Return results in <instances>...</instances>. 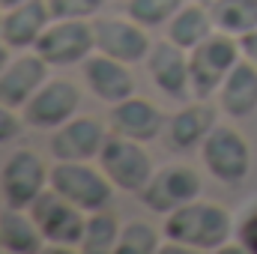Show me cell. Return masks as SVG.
<instances>
[{"instance_id": "f546056e", "label": "cell", "mask_w": 257, "mask_h": 254, "mask_svg": "<svg viewBox=\"0 0 257 254\" xmlns=\"http://www.w3.org/2000/svg\"><path fill=\"white\" fill-rule=\"evenodd\" d=\"M9 57H12V48H9V45H6V42L0 39V72L6 69V63H9Z\"/></svg>"}, {"instance_id": "5b68a950", "label": "cell", "mask_w": 257, "mask_h": 254, "mask_svg": "<svg viewBox=\"0 0 257 254\" xmlns=\"http://www.w3.org/2000/svg\"><path fill=\"white\" fill-rule=\"evenodd\" d=\"M48 180H51V168L45 165V159L36 150H30V147L12 150L0 165V200H3V206L30 209L33 200L48 189Z\"/></svg>"}, {"instance_id": "f1b7e54d", "label": "cell", "mask_w": 257, "mask_h": 254, "mask_svg": "<svg viewBox=\"0 0 257 254\" xmlns=\"http://www.w3.org/2000/svg\"><path fill=\"white\" fill-rule=\"evenodd\" d=\"M239 48H242V57H245L248 63L257 66V30L245 33V36H239Z\"/></svg>"}, {"instance_id": "52a82bcc", "label": "cell", "mask_w": 257, "mask_h": 254, "mask_svg": "<svg viewBox=\"0 0 257 254\" xmlns=\"http://www.w3.org/2000/svg\"><path fill=\"white\" fill-rule=\"evenodd\" d=\"M33 51L51 69L81 66L96 51L93 21H84V18H54L45 27V33L39 36Z\"/></svg>"}, {"instance_id": "ac0fdd59", "label": "cell", "mask_w": 257, "mask_h": 254, "mask_svg": "<svg viewBox=\"0 0 257 254\" xmlns=\"http://www.w3.org/2000/svg\"><path fill=\"white\" fill-rule=\"evenodd\" d=\"M54 21L48 0H27L21 6H12L3 12L0 21V39L12 48V51H27L36 48L39 36L45 33V27Z\"/></svg>"}, {"instance_id": "83f0119b", "label": "cell", "mask_w": 257, "mask_h": 254, "mask_svg": "<svg viewBox=\"0 0 257 254\" xmlns=\"http://www.w3.org/2000/svg\"><path fill=\"white\" fill-rule=\"evenodd\" d=\"M21 129H24L21 111H15V108H9L6 102H0V144H9V141H15Z\"/></svg>"}, {"instance_id": "7c38bea8", "label": "cell", "mask_w": 257, "mask_h": 254, "mask_svg": "<svg viewBox=\"0 0 257 254\" xmlns=\"http://www.w3.org/2000/svg\"><path fill=\"white\" fill-rule=\"evenodd\" d=\"M93 33H96V51L123 60L128 66H138L147 60L153 48V36L144 24H138L128 15H99L93 18Z\"/></svg>"}, {"instance_id": "44dd1931", "label": "cell", "mask_w": 257, "mask_h": 254, "mask_svg": "<svg viewBox=\"0 0 257 254\" xmlns=\"http://www.w3.org/2000/svg\"><path fill=\"white\" fill-rule=\"evenodd\" d=\"M212 33H215V24L209 15V6L197 3V0H186L180 6V12L165 24V39H171L174 45H180L186 51H192L194 45H200Z\"/></svg>"}, {"instance_id": "6da1fadb", "label": "cell", "mask_w": 257, "mask_h": 254, "mask_svg": "<svg viewBox=\"0 0 257 254\" xmlns=\"http://www.w3.org/2000/svg\"><path fill=\"white\" fill-rule=\"evenodd\" d=\"M165 242L162 251L215 254L233 242V212L215 200L197 197L192 203L174 209L162 221Z\"/></svg>"}, {"instance_id": "9c48e42d", "label": "cell", "mask_w": 257, "mask_h": 254, "mask_svg": "<svg viewBox=\"0 0 257 254\" xmlns=\"http://www.w3.org/2000/svg\"><path fill=\"white\" fill-rule=\"evenodd\" d=\"M30 215H33V221L39 224V233H42L45 245L72 248V251L81 248L87 212H84L81 206H75L72 200H66L63 194H57L51 186L33 200Z\"/></svg>"}, {"instance_id": "4fadbf2b", "label": "cell", "mask_w": 257, "mask_h": 254, "mask_svg": "<svg viewBox=\"0 0 257 254\" xmlns=\"http://www.w3.org/2000/svg\"><path fill=\"white\" fill-rule=\"evenodd\" d=\"M150 84L174 99V102H189L192 96V75H189V51L174 45L171 39H153V48L144 60Z\"/></svg>"}, {"instance_id": "9a60e30c", "label": "cell", "mask_w": 257, "mask_h": 254, "mask_svg": "<svg viewBox=\"0 0 257 254\" xmlns=\"http://www.w3.org/2000/svg\"><path fill=\"white\" fill-rule=\"evenodd\" d=\"M81 78H84L87 93L93 99H99L102 105H117L128 96H135L132 66L123 63V60H114L102 51H93L81 63Z\"/></svg>"}, {"instance_id": "1f68e13d", "label": "cell", "mask_w": 257, "mask_h": 254, "mask_svg": "<svg viewBox=\"0 0 257 254\" xmlns=\"http://www.w3.org/2000/svg\"><path fill=\"white\" fill-rule=\"evenodd\" d=\"M197 3H206V6H209V3H212V0H197Z\"/></svg>"}, {"instance_id": "4dcf8cb0", "label": "cell", "mask_w": 257, "mask_h": 254, "mask_svg": "<svg viewBox=\"0 0 257 254\" xmlns=\"http://www.w3.org/2000/svg\"><path fill=\"white\" fill-rule=\"evenodd\" d=\"M21 3H27V0H0V9L6 12V9H12V6H21Z\"/></svg>"}, {"instance_id": "3957f363", "label": "cell", "mask_w": 257, "mask_h": 254, "mask_svg": "<svg viewBox=\"0 0 257 254\" xmlns=\"http://www.w3.org/2000/svg\"><path fill=\"white\" fill-rule=\"evenodd\" d=\"M242 60V48L236 36H227L215 30L200 45L189 51V75H192L194 99H215L218 87L230 75V69Z\"/></svg>"}, {"instance_id": "7402d4cb", "label": "cell", "mask_w": 257, "mask_h": 254, "mask_svg": "<svg viewBox=\"0 0 257 254\" xmlns=\"http://www.w3.org/2000/svg\"><path fill=\"white\" fill-rule=\"evenodd\" d=\"M120 230H123V221H120L111 209L87 212L84 236H81V248H78V251H84V254H114L117 251Z\"/></svg>"}, {"instance_id": "8992f818", "label": "cell", "mask_w": 257, "mask_h": 254, "mask_svg": "<svg viewBox=\"0 0 257 254\" xmlns=\"http://www.w3.org/2000/svg\"><path fill=\"white\" fill-rule=\"evenodd\" d=\"M200 191H203V180H200L197 168L186 165V162H171V165H162L153 171L150 183L138 191V200L153 215H168V212L197 200Z\"/></svg>"}, {"instance_id": "cb8c5ba5", "label": "cell", "mask_w": 257, "mask_h": 254, "mask_svg": "<svg viewBox=\"0 0 257 254\" xmlns=\"http://www.w3.org/2000/svg\"><path fill=\"white\" fill-rule=\"evenodd\" d=\"M162 245H165V230H159L144 218H135L123 224L114 254H156L162 251Z\"/></svg>"}, {"instance_id": "ffe728a7", "label": "cell", "mask_w": 257, "mask_h": 254, "mask_svg": "<svg viewBox=\"0 0 257 254\" xmlns=\"http://www.w3.org/2000/svg\"><path fill=\"white\" fill-rule=\"evenodd\" d=\"M45 248L39 224L33 221L30 209L3 206L0 209V251L9 254H36Z\"/></svg>"}, {"instance_id": "e0dca14e", "label": "cell", "mask_w": 257, "mask_h": 254, "mask_svg": "<svg viewBox=\"0 0 257 254\" xmlns=\"http://www.w3.org/2000/svg\"><path fill=\"white\" fill-rule=\"evenodd\" d=\"M48 72H51V66L45 63L33 48L12 54L6 69L0 72V102L21 111L33 99V93L48 81Z\"/></svg>"}, {"instance_id": "5bb4252c", "label": "cell", "mask_w": 257, "mask_h": 254, "mask_svg": "<svg viewBox=\"0 0 257 254\" xmlns=\"http://www.w3.org/2000/svg\"><path fill=\"white\" fill-rule=\"evenodd\" d=\"M215 126H218V105H212L209 99H192L180 105L174 114H168L162 141L171 153H192L200 150V144Z\"/></svg>"}, {"instance_id": "d6986e66", "label": "cell", "mask_w": 257, "mask_h": 254, "mask_svg": "<svg viewBox=\"0 0 257 254\" xmlns=\"http://www.w3.org/2000/svg\"><path fill=\"white\" fill-rule=\"evenodd\" d=\"M215 105L230 120H245L257 111V66L245 57L230 69L224 84L215 93Z\"/></svg>"}, {"instance_id": "30bf717a", "label": "cell", "mask_w": 257, "mask_h": 254, "mask_svg": "<svg viewBox=\"0 0 257 254\" xmlns=\"http://www.w3.org/2000/svg\"><path fill=\"white\" fill-rule=\"evenodd\" d=\"M75 114H81V87L69 78H48L21 108L24 126L39 132H54Z\"/></svg>"}, {"instance_id": "603a6c76", "label": "cell", "mask_w": 257, "mask_h": 254, "mask_svg": "<svg viewBox=\"0 0 257 254\" xmlns=\"http://www.w3.org/2000/svg\"><path fill=\"white\" fill-rule=\"evenodd\" d=\"M209 15L215 30L236 39L257 30V0H212Z\"/></svg>"}, {"instance_id": "d4e9b609", "label": "cell", "mask_w": 257, "mask_h": 254, "mask_svg": "<svg viewBox=\"0 0 257 254\" xmlns=\"http://www.w3.org/2000/svg\"><path fill=\"white\" fill-rule=\"evenodd\" d=\"M186 0H126V15L147 30H165V24L180 12Z\"/></svg>"}, {"instance_id": "277c9868", "label": "cell", "mask_w": 257, "mask_h": 254, "mask_svg": "<svg viewBox=\"0 0 257 254\" xmlns=\"http://www.w3.org/2000/svg\"><path fill=\"white\" fill-rule=\"evenodd\" d=\"M48 186L75 206H81L84 212L108 209L117 194L114 183L99 168V162H54Z\"/></svg>"}, {"instance_id": "7a4b0ae2", "label": "cell", "mask_w": 257, "mask_h": 254, "mask_svg": "<svg viewBox=\"0 0 257 254\" xmlns=\"http://www.w3.org/2000/svg\"><path fill=\"white\" fill-rule=\"evenodd\" d=\"M200 165L203 171L221 186H242L251 177L254 153L248 138L230 123H218L200 144Z\"/></svg>"}, {"instance_id": "8fae6325", "label": "cell", "mask_w": 257, "mask_h": 254, "mask_svg": "<svg viewBox=\"0 0 257 254\" xmlns=\"http://www.w3.org/2000/svg\"><path fill=\"white\" fill-rule=\"evenodd\" d=\"M111 129L93 114H75L57 126L48 138V153L54 162H96Z\"/></svg>"}, {"instance_id": "4316f807", "label": "cell", "mask_w": 257, "mask_h": 254, "mask_svg": "<svg viewBox=\"0 0 257 254\" xmlns=\"http://www.w3.org/2000/svg\"><path fill=\"white\" fill-rule=\"evenodd\" d=\"M108 0H48V9L54 18H84L93 21L102 15Z\"/></svg>"}, {"instance_id": "d6a6232c", "label": "cell", "mask_w": 257, "mask_h": 254, "mask_svg": "<svg viewBox=\"0 0 257 254\" xmlns=\"http://www.w3.org/2000/svg\"><path fill=\"white\" fill-rule=\"evenodd\" d=\"M0 21H3V9H0Z\"/></svg>"}, {"instance_id": "ba28073f", "label": "cell", "mask_w": 257, "mask_h": 254, "mask_svg": "<svg viewBox=\"0 0 257 254\" xmlns=\"http://www.w3.org/2000/svg\"><path fill=\"white\" fill-rule=\"evenodd\" d=\"M99 168L108 174V180L114 183L117 191H128V194H138L150 183L156 165H153V156L147 153V147L141 141H132L123 135H108L102 153H99Z\"/></svg>"}, {"instance_id": "484cf974", "label": "cell", "mask_w": 257, "mask_h": 254, "mask_svg": "<svg viewBox=\"0 0 257 254\" xmlns=\"http://www.w3.org/2000/svg\"><path fill=\"white\" fill-rule=\"evenodd\" d=\"M233 239L242 254H257V197L245 200L233 212Z\"/></svg>"}, {"instance_id": "2e32d148", "label": "cell", "mask_w": 257, "mask_h": 254, "mask_svg": "<svg viewBox=\"0 0 257 254\" xmlns=\"http://www.w3.org/2000/svg\"><path fill=\"white\" fill-rule=\"evenodd\" d=\"M165 123H168V114L144 96H128L117 105H108V129L114 135H123L141 144L162 138Z\"/></svg>"}]
</instances>
